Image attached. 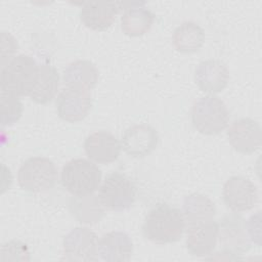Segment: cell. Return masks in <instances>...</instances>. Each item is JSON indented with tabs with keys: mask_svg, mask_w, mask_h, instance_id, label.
I'll return each instance as SVG.
<instances>
[{
	"mask_svg": "<svg viewBox=\"0 0 262 262\" xmlns=\"http://www.w3.org/2000/svg\"><path fill=\"white\" fill-rule=\"evenodd\" d=\"M227 137L230 145L244 155L255 152L262 142L260 125L250 118L233 121L227 130Z\"/></svg>",
	"mask_w": 262,
	"mask_h": 262,
	"instance_id": "8fae6325",
	"label": "cell"
},
{
	"mask_svg": "<svg viewBox=\"0 0 262 262\" xmlns=\"http://www.w3.org/2000/svg\"><path fill=\"white\" fill-rule=\"evenodd\" d=\"M216 208L213 201L207 195L201 193H191L184 198L182 206V215L185 226H191L199 223L214 220Z\"/></svg>",
	"mask_w": 262,
	"mask_h": 262,
	"instance_id": "ffe728a7",
	"label": "cell"
},
{
	"mask_svg": "<svg viewBox=\"0 0 262 262\" xmlns=\"http://www.w3.org/2000/svg\"><path fill=\"white\" fill-rule=\"evenodd\" d=\"M99 72L90 60L77 59L70 62L63 71V83L67 88L89 91L98 82Z\"/></svg>",
	"mask_w": 262,
	"mask_h": 262,
	"instance_id": "ac0fdd59",
	"label": "cell"
},
{
	"mask_svg": "<svg viewBox=\"0 0 262 262\" xmlns=\"http://www.w3.org/2000/svg\"><path fill=\"white\" fill-rule=\"evenodd\" d=\"M159 142L158 132L147 124H137L125 130L121 138V147L131 157L143 158L151 154Z\"/></svg>",
	"mask_w": 262,
	"mask_h": 262,
	"instance_id": "30bf717a",
	"label": "cell"
},
{
	"mask_svg": "<svg viewBox=\"0 0 262 262\" xmlns=\"http://www.w3.org/2000/svg\"><path fill=\"white\" fill-rule=\"evenodd\" d=\"M39 67L30 55L19 54L14 56L1 68V92L18 98L30 96L37 83Z\"/></svg>",
	"mask_w": 262,
	"mask_h": 262,
	"instance_id": "7a4b0ae2",
	"label": "cell"
},
{
	"mask_svg": "<svg viewBox=\"0 0 262 262\" xmlns=\"http://www.w3.org/2000/svg\"><path fill=\"white\" fill-rule=\"evenodd\" d=\"M223 201L228 209L234 213L252 210L258 203L257 186L248 178L232 176L228 178L222 189Z\"/></svg>",
	"mask_w": 262,
	"mask_h": 262,
	"instance_id": "9c48e42d",
	"label": "cell"
},
{
	"mask_svg": "<svg viewBox=\"0 0 262 262\" xmlns=\"http://www.w3.org/2000/svg\"><path fill=\"white\" fill-rule=\"evenodd\" d=\"M218 241V223L215 220L199 223L187 227L186 249L196 257L212 254Z\"/></svg>",
	"mask_w": 262,
	"mask_h": 262,
	"instance_id": "2e32d148",
	"label": "cell"
},
{
	"mask_svg": "<svg viewBox=\"0 0 262 262\" xmlns=\"http://www.w3.org/2000/svg\"><path fill=\"white\" fill-rule=\"evenodd\" d=\"M70 210L80 222L95 223L104 216V207L98 195L90 194L86 196H72L69 203Z\"/></svg>",
	"mask_w": 262,
	"mask_h": 262,
	"instance_id": "603a6c76",
	"label": "cell"
},
{
	"mask_svg": "<svg viewBox=\"0 0 262 262\" xmlns=\"http://www.w3.org/2000/svg\"><path fill=\"white\" fill-rule=\"evenodd\" d=\"M30 251L28 246L16 239L8 241L4 243L1 247V256L0 259L3 261L6 260H31Z\"/></svg>",
	"mask_w": 262,
	"mask_h": 262,
	"instance_id": "d4e9b609",
	"label": "cell"
},
{
	"mask_svg": "<svg viewBox=\"0 0 262 262\" xmlns=\"http://www.w3.org/2000/svg\"><path fill=\"white\" fill-rule=\"evenodd\" d=\"M55 104L60 119L76 123L87 117L92 106V98L89 91L67 88L58 94Z\"/></svg>",
	"mask_w": 262,
	"mask_h": 262,
	"instance_id": "7c38bea8",
	"label": "cell"
},
{
	"mask_svg": "<svg viewBox=\"0 0 262 262\" xmlns=\"http://www.w3.org/2000/svg\"><path fill=\"white\" fill-rule=\"evenodd\" d=\"M58 178L55 164L45 157H32L18 169V185L29 192H43L51 189Z\"/></svg>",
	"mask_w": 262,
	"mask_h": 262,
	"instance_id": "5b68a950",
	"label": "cell"
},
{
	"mask_svg": "<svg viewBox=\"0 0 262 262\" xmlns=\"http://www.w3.org/2000/svg\"><path fill=\"white\" fill-rule=\"evenodd\" d=\"M23 114V103L18 97L1 92L0 96V117L1 125L11 126L16 123Z\"/></svg>",
	"mask_w": 262,
	"mask_h": 262,
	"instance_id": "cb8c5ba5",
	"label": "cell"
},
{
	"mask_svg": "<svg viewBox=\"0 0 262 262\" xmlns=\"http://www.w3.org/2000/svg\"><path fill=\"white\" fill-rule=\"evenodd\" d=\"M193 127L204 135H217L229 123V111L217 96L207 95L199 98L191 107Z\"/></svg>",
	"mask_w": 262,
	"mask_h": 262,
	"instance_id": "277c9868",
	"label": "cell"
},
{
	"mask_svg": "<svg viewBox=\"0 0 262 262\" xmlns=\"http://www.w3.org/2000/svg\"><path fill=\"white\" fill-rule=\"evenodd\" d=\"M218 239L222 251L237 258L251 248L246 220L236 213L224 216L218 223Z\"/></svg>",
	"mask_w": 262,
	"mask_h": 262,
	"instance_id": "52a82bcc",
	"label": "cell"
},
{
	"mask_svg": "<svg viewBox=\"0 0 262 262\" xmlns=\"http://www.w3.org/2000/svg\"><path fill=\"white\" fill-rule=\"evenodd\" d=\"M18 44L12 35L7 32L1 33V64H5V60H11L14 56L13 54L17 51ZM7 61V62H8ZM6 62V63H7Z\"/></svg>",
	"mask_w": 262,
	"mask_h": 262,
	"instance_id": "484cf974",
	"label": "cell"
},
{
	"mask_svg": "<svg viewBox=\"0 0 262 262\" xmlns=\"http://www.w3.org/2000/svg\"><path fill=\"white\" fill-rule=\"evenodd\" d=\"M123 2L99 1L85 2L80 11L82 23L93 31L108 29L116 19L117 14L123 9Z\"/></svg>",
	"mask_w": 262,
	"mask_h": 262,
	"instance_id": "5bb4252c",
	"label": "cell"
},
{
	"mask_svg": "<svg viewBox=\"0 0 262 262\" xmlns=\"http://www.w3.org/2000/svg\"><path fill=\"white\" fill-rule=\"evenodd\" d=\"M98 198L104 208L122 212L134 204L136 189L127 176L119 172H113L105 177L99 187Z\"/></svg>",
	"mask_w": 262,
	"mask_h": 262,
	"instance_id": "8992f818",
	"label": "cell"
},
{
	"mask_svg": "<svg viewBox=\"0 0 262 262\" xmlns=\"http://www.w3.org/2000/svg\"><path fill=\"white\" fill-rule=\"evenodd\" d=\"M126 5L121 17L123 33L130 37H139L147 33L155 21V14L143 6L144 2H131Z\"/></svg>",
	"mask_w": 262,
	"mask_h": 262,
	"instance_id": "d6986e66",
	"label": "cell"
},
{
	"mask_svg": "<svg viewBox=\"0 0 262 262\" xmlns=\"http://www.w3.org/2000/svg\"><path fill=\"white\" fill-rule=\"evenodd\" d=\"M121 148L117 137L104 130L91 133L84 141V150L87 157L103 165L115 162L120 156Z\"/></svg>",
	"mask_w": 262,
	"mask_h": 262,
	"instance_id": "4fadbf2b",
	"label": "cell"
},
{
	"mask_svg": "<svg viewBox=\"0 0 262 262\" xmlns=\"http://www.w3.org/2000/svg\"><path fill=\"white\" fill-rule=\"evenodd\" d=\"M133 253V242L124 231H110L98 241V256L101 260L127 262Z\"/></svg>",
	"mask_w": 262,
	"mask_h": 262,
	"instance_id": "e0dca14e",
	"label": "cell"
},
{
	"mask_svg": "<svg viewBox=\"0 0 262 262\" xmlns=\"http://www.w3.org/2000/svg\"><path fill=\"white\" fill-rule=\"evenodd\" d=\"M172 42L178 52L193 53L204 45L205 32L194 21H183L174 30Z\"/></svg>",
	"mask_w": 262,
	"mask_h": 262,
	"instance_id": "44dd1931",
	"label": "cell"
},
{
	"mask_svg": "<svg viewBox=\"0 0 262 262\" xmlns=\"http://www.w3.org/2000/svg\"><path fill=\"white\" fill-rule=\"evenodd\" d=\"M58 87L59 75L57 70L51 64H41L37 83L30 94V98L36 103L46 104L55 97Z\"/></svg>",
	"mask_w": 262,
	"mask_h": 262,
	"instance_id": "7402d4cb",
	"label": "cell"
},
{
	"mask_svg": "<svg viewBox=\"0 0 262 262\" xmlns=\"http://www.w3.org/2000/svg\"><path fill=\"white\" fill-rule=\"evenodd\" d=\"M62 255L67 261H97V235L87 227L72 229L62 241Z\"/></svg>",
	"mask_w": 262,
	"mask_h": 262,
	"instance_id": "ba28073f",
	"label": "cell"
},
{
	"mask_svg": "<svg viewBox=\"0 0 262 262\" xmlns=\"http://www.w3.org/2000/svg\"><path fill=\"white\" fill-rule=\"evenodd\" d=\"M184 229L185 221L182 212L165 203L154 207L145 216L142 225L144 237L158 245L179 241Z\"/></svg>",
	"mask_w": 262,
	"mask_h": 262,
	"instance_id": "6da1fadb",
	"label": "cell"
},
{
	"mask_svg": "<svg viewBox=\"0 0 262 262\" xmlns=\"http://www.w3.org/2000/svg\"><path fill=\"white\" fill-rule=\"evenodd\" d=\"M260 211L257 214L251 216L247 222V229L250 236L251 242H254L258 246H260V238H261V230H260Z\"/></svg>",
	"mask_w": 262,
	"mask_h": 262,
	"instance_id": "4316f807",
	"label": "cell"
},
{
	"mask_svg": "<svg viewBox=\"0 0 262 262\" xmlns=\"http://www.w3.org/2000/svg\"><path fill=\"white\" fill-rule=\"evenodd\" d=\"M194 81L202 91L211 94L218 93L227 86L229 71L221 60L207 59L195 68Z\"/></svg>",
	"mask_w": 262,
	"mask_h": 262,
	"instance_id": "9a60e30c",
	"label": "cell"
},
{
	"mask_svg": "<svg viewBox=\"0 0 262 262\" xmlns=\"http://www.w3.org/2000/svg\"><path fill=\"white\" fill-rule=\"evenodd\" d=\"M100 182V169L87 159H74L62 167L61 184L74 196L93 194L99 188Z\"/></svg>",
	"mask_w": 262,
	"mask_h": 262,
	"instance_id": "3957f363",
	"label": "cell"
}]
</instances>
